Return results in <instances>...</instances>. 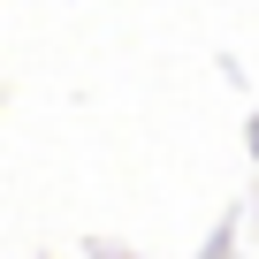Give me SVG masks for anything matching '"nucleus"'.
I'll list each match as a JSON object with an SVG mask.
<instances>
[]
</instances>
